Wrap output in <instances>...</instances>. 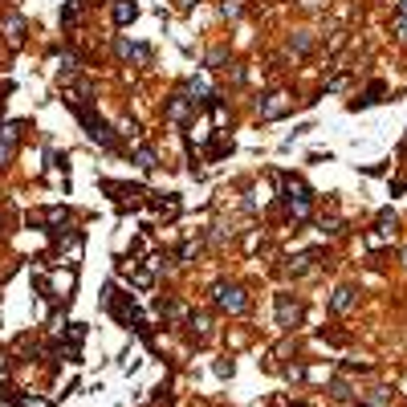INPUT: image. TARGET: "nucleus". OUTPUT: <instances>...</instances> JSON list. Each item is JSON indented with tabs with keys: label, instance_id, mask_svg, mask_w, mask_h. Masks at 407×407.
I'll return each instance as SVG.
<instances>
[{
	"label": "nucleus",
	"instance_id": "obj_1",
	"mask_svg": "<svg viewBox=\"0 0 407 407\" xmlns=\"http://www.w3.org/2000/svg\"><path fill=\"white\" fill-rule=\"evenodd\" d=\"M212 302H216V310H224V313H244V306H249L244 289L232 286V281H220V286H212Z\"/></svg>",
	"mask_w": 407,
	"mask_h": 407
},
{
	"label": "nucleus",
	"instance_id": "obj_2",
	"mask_svg": "<svg viewBox=\"0 0 407 407\" xmlns=\"http://www.w3.org/2000/svg\"><path fill=\"white\" fill-rule=\"evenodd\" d=\"M77 119L86 122V135H90V139H94L98 147L114 151V131H110V122H106V119H98L90 106H77Z\"/></svg>",
	"mask_w": 407,
	"mask_h": 407
},
{
	"label": "nucleus",
	"instance_id": "obj_3",
	"mask_svg": "<svg viewBox=\"0 0 407 407\" xmlns=\"http://www.w3.org/2000/svg\"><path fill=\"white\" fill-rule=\"evenodd\" d=\"M277 326H281V330L302 326V297H293V293H277Z\"/></svg>",
	"mask_w": 407,
	"mask_h": 407
},
{
	"label": "nucleus",
	"instance_id": "obj_4",
	"mask_svg": "<svg viewBox=\"0 0 407 407\" xmlns=\"http://www.w3.org/2000/svg\"><path fill=\"white\" fill-rule=\"evenodd\" d=\"M257 110H261V119H281L289 110V94H269V102H261Z\"/></svg>",
	"mask_w": 407,
	"mask_h": 407
},
{
	"label": "nucleus",
	"instance_id": "obj_5",
	"mask_svg": "<svg viewBox=\"0 0 407 407\" xmlns=\"http://www.w3.org/2000/svg\"><path fill=\"white\" fill-rule=\"evenodd\" d=\"M355 302H359V289H355V286H342L334 297H330V310H334V313H346Z\"/></svg>",
	"mask_w": 407,
	"mask_h": 407
},
{
	"label": "nucleus",
	"instance_id": "obj_6",
	"mask_svg": "<svg viewBox=\"0 0 407 407\" xmlns=\"http://www.w3.org/2000/svg\"><path fill=\"white\" fill-rule=\"evenodd\" d=\"M119 53L126 57V61H131V57H135V61H151V49H147V45H131V41H119Z\"/></svg>",
	"mask_w": 407,
	"mask_h": 407
},
{
	"label": "nucleus",
	"instance_id": "obj_7",
	"mask_svg": "<svg viewBox=\"0 0 407 407\" xmlns=\"http://www.w3.org/2000/svg\"><path fill=\"white\" fill-rule=\"evenodd\" d=\"M289 49H297V53H310V49H313L310 33H306V29H297V33H289Z\"/></svg>",
	"mask_w": 407,
	"mask_h": 407
},
{
	"label": "nucleus",
	"instance_id": "obj_8",
	"mask_svg": "<svg viewBox=\"0 0 407 407\" xmlns=\"http://www.w3.org/2000/svg\"><path fill=\"white\" fill-rule=\"evenodd\" d=\"M114 21L119 24L135 21V4H131V0H119V4H114Z\"/></svg>",
	"mask_w": 407,
	"mask_h": 407
},
{
	"label": "nucleus",
	"instance_id": "obj_9",
	"mask_svg": "<svg viewBox=\"0 0 407 407\" xmlns=\"http://www.w3.org/2000/svg\"><path fill=\"white\" fill-rule=\"evenodd\" d=\"M21 37H24V21H21V17H8V41H13V45H21Z\"/></svg>",
	"mask_w": 407,
	"mask_h": 407
},
{
	"label": "nucleus",
	"instance_id": "obj_10",
	"mask_svg": "<svg viewBox=\"0 0 407 407\" xmlns=\"http://www.w3.org/2000/svg\"><path fill=\"white\" fill-rule=\"evenodd\" d=\"M77 13H82V0H66V8H61V21L73 24V21H77Z\"/></svg>",
	"mask_w": 407,
	"mask_h": 407
},
{
	"label": "nucleus",
	"instance_id": "obj_11",
	"mask_svg": "<svg viewBox=\"0 0 407 407\" xmlns=\"http://www.w3.org/2000/svg\"><path fill=\"white\" fill-rule=\"evenodd\" d=\"M139 168H143V171L159 168V163H155V151H147V147H143V151H139Z\"/></svg>",
	"mask_w": 407,
	"mask_h": 407
},
{
	"label": "nucleus",
	"instance_id": "obj_12",
	"mask_svg": "<svg viewBox=\"0 0 407 407\" xmlns=\"http://www.w3.org/2000/svg\"><path fill=\"white\" fill-rule=\"evenodd\" d=\"M387 399H391V395H387L383 387H375V395H367V404L371 407H387Z\"/></svg>",
	"mask_w": 407,
	"mask_h": 407
},
{
	"label": "nucleus",
	"instance_id": "obj_13",
	"mask_svg": "<svg viewBox=\"0 0 407 407\" xmlns=\"http://www.w3.org/2000/svg\"><path fill=\"white\" fill-rule=\"evenodd\" d=\"M224 17H240V0H224Z\"/></svg>",
	"mask_w": 407,
	"mask_h": 407
},
{
	"label": "nucleus",
	"instance_id": "obj_14",
	"mask_svg": "<svg viewBox=\"0 0 407 407\" xmlns=\"http://www.w3.org/2000/svg\"><path fill=\"white\" fill-rule=\"evenodd\" d=\"M224 57H228V53H224V49H212V53H208V66H220V61H224Z\"/></svg>",
	"mask_w": 407,
	"mask_h": 407
},
{
	"label": "nucleus",
	"instance_id": "obj_15",
	"mask_svg": "<svg viewBox=\"0 0 407 407\" xmlns=\"http://www.w3.org/2000/svg\"><path fill=\"white\" fill-rule=\"evenodd\" d=\"M395 37H399V41H407V17H399V24H395Z\"/></svg>",
	"mask_w": 407,
	"mask_h": 407
},
{
	"label": "nucleus",
	"instance_id": "obj_16",
	"mask_svg": "<svg viewBox=\"0 0 407 407\" xmlns=\"http://www.w3.org/2000/svg\"><path fill=\"white\" fill-rule=\"evenodd\" d=\"M399 17H407V0H399Z\"/></svg>",
	"mask_w": 407,
	"mask_h": 407
},
{
	"label": "nucleus",
	"instance_id": "obj_17",
	"mask_svg": "<svg viewBox=\"0 0 407 407\" xmlns=\"http://www.w3.org/2000/svg\"><path fill=\"white\" fill-rule=\"evenodd\" d=\"M404 265H407V253H404Z\"/></svg>",
	"mask_w": 407,
	"mask_h": 407
}]
</instances>
